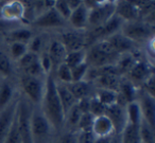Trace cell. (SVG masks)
<instances>
[{
    "instance_id": "obj_14",
    "label": "cell",
    "mask_w": 155,
    "mask_h": 143,
    "mask_svg": "<svg viewBox=\"0 0 155 143\" xmlns=\"http://www.w3.org/2000/svg\"><path fill=\"white\" fill-rule=\"evenodd\" d=\"M88 12L89 10L87 9L83 1L77 9L71 12L68 20L77 31L84 30L88 27Z\"/></svg>"
},
{
    "instance_id": "obj_52",
    "label": "cell",
    "mask_w": 155,
    "mask_h": 143,
    "mask_svg": "<svg viewBox=\"0 0 155 143\" xmlns=\"http://www.w3.org/2000/svg\"><path fill=\"white\" fill-rule=\"evenodd\" d=\"M50 143H55V142H50Z\"/></svg>"
},
{
    "instance_id": "obj_1",
    "label": "cell",
    "mask_w": 155,
    "mask_h": 143,
    "mask_svg": "<svg viewBox=\"0 0 155 143\" xmlns=\"http://www.w3.org/2000/svg\"><path fill=\"white\" fill-rule=\"evenodd\" d=\"M41 112L44 113L54 130H61L64 127L65 113L56 91V81L52 73L46 76L44 94L41 102Z\"/></svg>"
},
{
    "instance_id": "obj_48",
    "label": "cell",
    "mask_w": 155,
    "mask_h": 143,
    "mask_svg": "<svg viewBox=\"0 0 155 143\" xmlns=\"http://www.w3.org/2000/svg\"><path fill=\"white\" fill-rule=\"evenodd\" d=\"M112 139H113V136H110V137H98V138L95 139V142L94 143H112Z\"/></svg>"
},
{
    "instance_id": "obj_37",
    "label": "cell",
    "mask_w": 155,
    "mask_h": 143,
    "mask_svg": "<svg viewBox=\"0 0 155 143\" xmlns=\"http://www.w3.org/2000/svg\"><path fill=\"white\" fill-rule=\"evenodd\" d=\"M89 66L86 62L82 64L78 65V66L71 68V76H72V82H80L86 80V75L88 72Z\"/></svg>"
},
{
    "instance_id": "obj_16",
    "label": "cell",
    "mask_w": 155,
    "mask_h": 143,
    "mask_svg": "<svg viewBox=\"0 0 155 143\" xmlns=\"http://www.w3.org/2000/svg\"><path fill=\"white\" fill-rule=\"evenodd\" d=\"M118 17L124 22L139 20V11L131 1H119L116 2V12Z\"/></svg>"
},
{
    "instance_id": "obj_38",
    "label": "cell",
    "mask_w": 155,
    "mask_h": 143,
    "mask_svg": "<svg viewBox=\"0 0 155 143\" xmlns=\"http://www.w3.org/2000/svg\"><path fill=\"white\" fill-rule=\"evenodd\" d=\"M5 143H22L21 137H20V134H19V129H18L16 113H15V117H14L12 126L9 130V134H8L7 138H5Z\"/></svg>"
},
{
    "instance_id": "obj_29",
    "label": "cell",
    "mask_w": 155,
    "mask_h": 143,
    "mask_svg": "<svg viewBox=\"0 0 155 143\" xmlns=\"http://www.w3.org/2000/svg\"><path fill=\"white\" fill-rule=\"evenodd\" d=\"M96 99L104 106H110L117 102L118 98V92L110 89H103V88H97L94 94Z\"/></svg>"
},
{
    "instance_id": "obj_35",
    "label": "cell",
    "mask_w": 155,
    "mask_h": 143,
    "mask_svg": "<svg viewBox=\"0 0 155 143\" xmlns=\"http://www.w3.org/2000/svg\"><path fill=\"white\" fill-rule=\"evenodd\" d=\"M55 81L62 84H70L72 82V76H71V69L67 66L65 63L61 64L58 68L55 69Z\"/></svg>"
},
{
    "instance_id": "obj_7",
    "label": "cell",
    "mask_w": 155,
    "mask_h": 143,
    "mask_svg": "<svg viewBox=\"0 0 155 143\" xmlns=\"http://www.w3.org/2000/svg\"><path fill=\"white\" fill-rule=\"evenodd\" d=\"M20 85L25 94L31 102L34 103L35 105L41 104L44 94V87H45V82L41 77L22 74L20 77Z\"/></svg>"
},
{
    "instance_id": "obj_17",
    "label": "cell",
    "mask_w": 155,
    "mask_h": 143,
    "mask_svg": "<svg viewBox=\"0 0 155 143\" xmlns=\"http://www.w3.org/2000/svg\"><path fill=\"white\" fill-rule=\"evenodd\" d=\"M47 53L52 62V66H53L54 71L61 64L64 63L67 51L64 46H63V44L60 41V39H53V41H50Z\"/></svg>"
},
{
    "instance_id": "obj_24",
    "label": "cell",
    "mask_w": 155,
    "mask_h": 143,
    "mask_svg": "<svg viewBox=\"0 0 155 143\" xmlns=\"http://www.w3.org/2000/svg\"><path fill=\"white\" fill-rule=\"evenodd\" d=\"M14 89L12 84L7 79L0 82V111H2L13 101Z\"/></svg>"
},
{
    "instance_id": "obj_22",
    "label": "cell",
    "mask_w": 155,
    "mask_h": 143,
    "mask_svg": "<svg viewBox=\"0 0 155 143\" xmlns=\"http://www.w3.org/2000/svg\"><path fill=\"white\" fill-rule=\"evenodd\" d=\"M118 93L124 99V101L127 103H131L134 102V101H137L139 91L136 88L135 84L132 83L129 79H121Z\"/></svg>"
},
{
    "instance_id": "obj_20",
    "label": "cell",
    "mask_w": 155,
    "mask_h": 143,
    "mask_svg": "<svg viewBox=\"0 0 155 143\" xmlns=\"http://www.w3.org/2000/svg\"><path fill=\"white\" fill-rule=\"evenodd\" d=\"M130 81L132 83H143L151 74H153L152 67L143 62H136L135 65L129 71Z\"/></svg>"
},
{
    "instance_id": "obj_26",
    "label": "cell",
    "mask_w": 155,
    "mask_h": 143,
    "mask_svg": "<svg viewBox=\"0 0 155 143\" xmlns=\"http://www.w3.org/2000/svg\"><path fill=\"white\" fill-rule=\"evenodd\" d=\"M82 113L83 112L79 108L78 104H75L65 115L64 127H66L67 132H77L78 124H79V121H80V118L82 115Z\"/></svg>"
},
{
    "instance_id": "obj_28",
    "label": "cell",
    "mask_w": 155,
    "mask_h": 143,
    "mask_svg": "<svg viewBox=\"0 0 155 143\" xmlns=\"http://www.w3.org/2000/svg\"><path fill=\"white\" fill-rule=\"evenodd\" d=\"M33 37L32 31L27 28H15L8 34V39L11 43H24L28 44Z\"/></svg>"
},
{
    "instance_id": "obj_44",
    "label": "cell",
    "mask_w": 155,
    "mask_h": 143,
    "mask_svg": "<svg viewBox=\"0 0 155 143\" xmlns=\"http://www.w3.org/2000/svg\"><path fill=\"white\" fill-rule=\"evenodd\" d=\"M55 143H78V132H64Z\"/></svg>"
},
{
    "instance_id": "obj_30",
    "label": "cell",
    "mask_w": 155,
    "mask_h": 143,
    "mask_svg": "<svg viewBox=\"0 0 155 143\" xmlns=\"http://www.w3.org/2000/svg\"><path fill=\"white\" fill-rule=\"evenodd\" d=\"M139 137L141 143H155V137H154V127L148 124L143 119L141 120L139 126Z\"/></svg>"
},
{
    "instance_id": "obj_4",
    "label": "cell",
    "mask_w": 155,
    "mask_h": 143,
    "mask_svg": "<svg viewBox=\"0 0 155 143\" xmlns=\"http://www.w3.org/2000/svg\"><path fill=\"white\" fill-rule=\"evenodd\" d=\"M120 32L133 43H137V41H141L153 39L154 26L143 21V20L123 22Z\"/></svg>"
},
{
    "instance_id": "obj_13",
    "label": "cell",
    "mask_w": 155,
    "mask_h": 143,
    "mask_svg": "<svg viewBox=\"0 0 155 143\" xmlns=\"http://www.w3.org/2000/svg\"><path fill=\"white\" fill-rule=\"evenodd\" d=\"M17 101H12L7 108L0 111V143H5V138L9 134L16 113Z\"/></svg>"
},
{
    "instance_id": "obj_33",
    "label": "cell",
    "mask_w": 155,
    "mask_h": 143,
    "mask_svg": "<svg viewBox=\"0 0 155 143\" xmlns=\"http://www.w3.org/2000/svg\"><path fill=\"white\" fill-rule=\"evenodd\" d=\"M135 63H136V60H135V58L132 56V54L124 53L119 56L118 60H117V63H116V67H117V69H118L119 73L123 74V73H125V72H129L132 69V67L135 65Z\"/></svg>"
},
{
    "instance_id": "obj_45",
    "label": "cell",
    "mask_w": 155,
    "mask_h": 143,
    "mask_svg": "<svg viewBox=\"0 0 155 143\" xmlns=\"http://www.w3.org/2000/svg\"><path fill=\"white\" fill-rule=\"evenodd\" d=\"M143 92L151 96H154L155 94V80L154 74H151L146 81L143 82Z\"/></svg>"
},
{
    "instance_id": "obj_31",
    "label": "cell",
    "mask_w": 155,
    "mask_h": 143,
    "mask_svg": "<svg viewBox=\"0 0 155 143\" xmlns=\"http://www.w3.org/2000/svg\"><path fill=\"white\" fill-rule=\"evenodd\" d=\"M86 62V50H80V51H73L68 52L66 54L64 63L69 67V68H73V67L78 66V65L82 64V63Z\"/></svg>"
},
{
    "instance_id": "obj_2",
    "label": "cell",
    "mask_w": 155,
    "mask_h": 143,
    "mask_svg": "<svg viewBox=\"0 0 155 143\" xmlns=\"http://www.w3.org/2000/svg\"><path fill=\"white\" fill-rule=\"evenodd\" d=\"M120 54H118L107 41L102 39L93 44L86 51V63L93 68L116 65Z\"/></svg>"
},
{
    "instance_id": "obj_6",
    "label": "cell",
    "mask_w": 155,
    "mask_h": 143,
    "mask_svg": "<svg viewBox=\"0 0 155 143\" xmlns=\"http://www.w3.org/2000/svg\"><path fill=\"white\" fill-rule=\"evenodd\" d=\"M115 12L116 2H98L88 12V27H91L93 29L102 27L110 17L115 15Z\"/></svg>"
},
{
    "instance_id": "obj_47",
    "label": "cell",
    "mask_w": 155,
    "mask_h": 143,
    "mask_svg": "<svg viewBox=\"0 0 155 143\" xmlns=\"http://www.w3.org/2000/svg\"><path fill=\"white\" fill-rule=\"evenodd\" d=\"M18 24H19V22L8 21V20L0 18V34L7 32V31H11L15 28H18Z\"/></svg>"
},
{
    "instance_id": "obj_23",
    "label": "cell",
    "mask_w": 155,
    "mask_h": 143,
    "mask_svg": "<svg viewBox=\"0 0 155 143\" xmlns=\"http://www.w3.org/2000/svg\"><path fill=\"white\" fill-rule=\"evenodd\" d=\"M121 75L117 74H102L96 77V82L98 84L97 88H103V89H110L118 92L119 85L121 82Z\"/></svg>"
},
{
    "instance_id": "obj_41",
    "label": "cell",
    "mask_w": 155,
    "mask_h": 143,
    "mask_svg": "<svg viewBox=\"0 0 155 143\" xmlns=\"http://www.w3.org/2000/svg\"><path fill=\"white\" fill-rule=\"evenodd\" d=\"M36 62H38V55L35 53H32V52H30V51H28L21 58H19V60H17L18 66L21 68V70L28 68L29 66H31V65H33Z\"/></svg>"
},
{
    "instance_id": "obj_15",
    "label": "cell",
    "mask_w": 155,
    "mask_h": 143,
    "mask_svg": "<svg viewBox=\"0 0 155 143\" xmlns=\"http://www.w3.org/2000/svg\"><path fill=\"white\" fill-rule=\"evenodd\" d=\"M105 41H107L108 44L113 47V49L118 54H120V55L124 53H129V52L132 51L133 48L135 47V43L130 41V39L127 38V36H124L121 32L115 33V34L110 35Z\"/></svg>"
},
{
    "instance_id": "obj_21",
    "label": "cell",
    "mask_w": 155,
    "mask_h": 143,
    "mask_svg": "<svg viewBox=\"0 0 155 143\" xmlns=\"http://www.w3.org/2000/svg\"><path fill=\"white\" fill-rule=\"evenodd\" d=\"M56 91H58V98H60L61 104H62V108L64 113L66 115L71 107H73L77 104V101L73 98V96L71 94V92L69 91L68 87L66 84H62L56 82Z\"/></svg>"
},
{
    "instance_id": "obj_25",
    "label": "cell",
    "mask_w": 155,
    "mask_h": 143,
    "mask_svg": "<svg viewBox=\"0 0 155 143\" xmlns=\"http://www.w3.org/2000/svg\"><path fill=\"white\" fill-rule=\"evenodd\" d=\"M119 142L120 143H141L139 137L138 126L132 125L127 123L123 127L121 134L119 135Z\"/></svg>"
},
{
    "instance_id": "obj_3",
    "label": "cell",
    "mask_w": 155,
    "mask_h": 143,
    "mask_svg": "<svg viewBox=\"0 0 155 143\" xmlns=\"http://www.w3.org/2000/svg\"><path fill=\"white\" fill-rule=\"evenodd\" d=\"M31 140L32 143H50L52 128L51 124L44 115L39 107L32 109L31 113Z\"/></svg>"
},
{
    "instance_id": "obj_18",
    "label": "cell",
    "mask_w": 155,
    "mask_h": 143,
    "mask_svg": "<svg viewBox=\"0 0 155 143\" xmlns=\"http://www.w3.org/2000/svg\"><path fill=\"white\" fill-rule=\"evenodd\" d=\"M91 132L96 138H98V137H110L115 135L114 126H113L110 120L105 115L95 117Z\"/></svg>"
},
{
    "instance_id": "obj_27",
    "label": "cell",
    "mask_w": 155,
    "mask_h": 143,
    "mask_svg": "<svg viewBox=\"0 0 155 143\" xmlns=\"http://www.w3.org/2000/svg\"><path fill=\"white\" fill-rule=\"evenodd\" d=\"M125 115H127V122L132 125L139 126L142 120L141 111L137 101L127 103L125 106Z\"/></svg>"
},
{
    "instance_id": "obj_34",
    "label": "cell",
    "mask_w": 155,
    "mask_h": 143,
    "mask_svg": "<svg viewBox=\"0 0 155 143\" xmlns=\"http://www.w3.org/2000/svg\"><path fill=\"white\" fill-rule=\"evenodd\" d=\"M28 52V44L24 43H11L9 48V56L12 60L17 62Z\"/></svg>"
},
{
    "instance_id": "obj_40",
    "label": "cell",
    "mask_w": 155,
    "mask_h": 143,
    "mask_svg": "<svg viewBox=\"0 0 155 143\" xmlns=\"http://www.w3.org/2000/svg\"><path fill=\"white\" fill-rule=\"evenodd\" d=\"M53 8L63 19L68 20L69 16H70L72 11H71V9L69 8L68 2H67L66 0H58V1H55Z\"/></svg>"
},
{
    "instance_id": "obj_39",
    "label": "cell",
    "mask_w": 155,
    "mask_h": 143,
    "mask_svg": "<svg viewBox=\"0 0 155 143\" xmlns=\"http://www.w3.org/2000/svg\"><path fill=\"white\" fill-rule=\"evenodd\" d=\"M38 62H39V66L41 68V71L45 74V76H47L50 73H52L53 66H52V62L50 60L49 55H48L47 51L41 52V55H38Z\"/></svg>"
},
{
    "instance_id": "obj_49",
    "label": "cell",
    "mask_w": 155,
    "mask_h": 143,
    "mask_svg": "<svg viewBox=\"0 0 155 143\" xmlns=\"http://www.w3.org/2000/svg\"><path fill=\"white\" fill-rule=\"evenodd\" d=\"M67 2H68V5L71 9V11H73L82 3V1H80V0H70V1H67Z\"/></svg>"
},
{
    "instance_id": "obj_10",
    "label": "cell",
    "mask_w": 155,
    "mask_h": 143,
    "mask_svg": "<svg viewBox=\"0 0 155 143\" xmlns=\"http://www.w3.org/2000/svg\"><path fill=\"white\" fill-rule=\"evenodd\" d=\"M64 21L65 20L58 15L54 8H51L36 16V18L33 21V24L37 28L52 29L62 27L64 24Z\"/></svg>"
},
{
    "instance_id": "obj_19",
    "label": "cell",
    "mask_w": 155,
    "mask_h": 143,
    "mask_svg": "<svg viewBox=\"0 0 155 143\" xmlns=\"http://www.w3.org/2000/svg\"><path fill=\"white\" fill-rule=\"evenodd\" d=\"M69 91L73 96L77 102L84 99L91 98L93 87L88 81H80V82H71L70 84H67Z\"/></svg>"
},
{
    "instance_id": "obj_51",
    "label": "cell",
    "mask_w": 155,
    "mask_h": 143,
    "mask_svg": "<svg viewBox=\"0 0 155 143\" xmlns=\"http://www.w3.org/2000/svg\"><path fill=\"white\" fill-rule=\"evenodd\" d=\"M1 81H2V77H1V76H0V82H1Z\"/></svg>"
},
{
    "instance_id": "obj_42",
    "label": "cell",
    "mask_w": 155,
    "mask_h": 143,
    "mask_svg": "<svg viewBox=\"0 0 155 143\" xmlns=\"http://www.w3.org/2000/svg\"><path fill=\"white\" fill-rule=\"evenodd\" d=\"M104 111H105V106L102 105L95 96L91 98V103H89V112L94 115V117H99V115H103Z\"/></svg>"
},
{
    "instance_id": "obj_36",
    "label": "cell",
    "mask_w": 155,
    "mask_h": 143,
    "mask_svg": "<svg viewBox=\"0 0 155 143\" xmlns=\"http://www.w3.org/2000/svg\"><path fill=\"white\" fill-rule=\"evenodd\" d=\"M95 117L91 112H83L78 124L77 132H91Z\"/></svg>"
},
{
    "instance_id": "obj_32",
    "label": "cell",
    "mask_w": 155,
    "mask_h": 143,
    "mask_svg": "<svg viewBox=\"0 0 155 143\" xmlns=\"http://www.w3.org/2000/svg\"><path fill=\"white\" fill-rule=\"evenodd\" d=\"M13 72V65L9 54L0 50V76L2 79H8Z\"/></svg>"
},
{
    "instance_id": "obj_9",
    "label": "cell",
    "mask_w": 155,
    "mask_h": 143,
    "mask_svg": "<svg viewBox=\"0 0 155 143\" xmlns=\"http://www.w3.org/2000/svg\"><path fill=\"white\" fill-rule=\"evenodd\" d=\"M104 115L110 120L114 126L115 135L119 136L122 132L123 127L127 124V115H125V107L120 106L117 103L105 107Z\"/></svg>"
},
{
    "instance_id": "obj_50",
    "label": "cell",
    "mask_w": 155,
    "mask_h": 143,
    "mask_svg": "<svg viewBox=\"0 0 155 143\" xmlns=\"http://www.w3.org/2000/svg\"><path fill=\"white\" fill-rule=\"evenodd\" d=\"M112 143H120L119 142V136H113V139H112Z\"/></svg>"
},
{
    "instance_id": "obj_46",
    "label": "cell",
    "mask_w": 155,
    "mask_h": 143,
    "mask_svg": "<svg viewBox=\"0 0 155 143\" xmlns=\"http://www.w3.org/2000/svg\"><path fill=\"white\" fill-rule=\"evenodd\" d=\"M95 139L91 132H78V143H94Z\"/></svg>"
},
{
    "instance_id": "obj_11",
    "label": "cell",
    "mask_w": 155,
    "mask_h": 143,
    "mask_svg": "<svg viewBox=\"0 0 155 143\" xmlns=\"http://www.w3.org/2000/svg\"><path fill=\"white\" fill-rule=\"evenodd\" d=\"M137 102L139 104L140 111H141L142 119L150 124L152 127L155 125V99L147 94L146 92H139L138 93Z\"/></svg>"
},
{
    "instance_id": "obj_12",
    "label": "cell",
    "mask_w": 155,
    "mask_h": 143,
    "mask_svg": "<svg viewBox=\"0 0 155 143\" xmlns=\"http://www.w3.org/2000/svg\"><path fill=\"white\" fill-rule=\"evenodd\" d=\"M0 18L8 21L19 22L25 18V7L21 1H9L2 5Z\"/></svg>"
},
{
    "instance_id": "obj_43",
    "label": "cell",
    "mask_w": 155,
    "mask_h": 143,
    "mask_svg": "<svg viewBox=\"0 0 155 143\" xmlns=\"http://www.w3.org/2000/svg\"><path fill=\"white\" fill-rule=\"evenodd\" d=\"M43 47H44V41L41 36L32 37L31 41L28 43V51L37 54V55H39V53H41Z\"/></svg>"
},
{
    "instance_id": "obj_5",
    "label": "cell",
    "mask_w": 155,
    "mask_h": 143,
    "mask_svg": "<svg viewBox=\"0 0 155 143\" xmlns=\"http://www.w3.org/2000/svg\"><path fill=\"white\" fill-rule=\"evenodd\" d=\"M32 107L29 104L28 100L17 101V107H16V119H17V125L19 129V134L21 137L22 143H32L31 140V113H32Z\"/></svg>"
},
{
    "instance_id": "obj_8",
    "label": "cell",
    "mask_w": 155,
    "mask_h": 143,
    "mask_svg": "<svg viewBox=\"0 0 155 143\" xmlns=\"http://www.w3.org/2000/svg\"><path fill=\"white\" fill-rule=\"evenodd\" d=\"M60 41L66 49L67 53L84 50L86 44V35L80 31H68L61 34Z\"/></svg>"
}]
</instances>
